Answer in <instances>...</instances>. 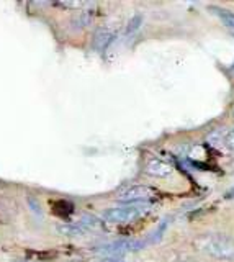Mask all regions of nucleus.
Segmentation results:
<instances>
[{
  "label": "nucleus",
  "mask_w": 234,
  "mask_h": 262,
  "mask_svg": "<svg viewBox=\"0 0 234 262\" xmlns=\"http://www.w3.org/2000/svg\"><path fill=\"white\" fill-rule=\"evenodd\" d=\"M141 23H143V16L141 15H134L133 18L130 20V23H128V27H126V35H133L134 31H138L139 27H141Z\"/></svg>",
  "instance_id": "ddd939ff"
},
{
  "label": "nucleus",
  "mask_w": 234,
  "mask_h": 262,
  "mask_svg": "<svg viewBox=\"0 0 234 262\" xmlns=\"http://www.w3.org/2000/svg\"><path fill=\"white\" fill-rule=\"evenodd\" d=\"M113 38H115V35H113V31L107 27H100V28H97L95 33H93V41H92V45H93V49L95 51H105V49L108 48V45L113 41Z\"/></svg>",
  "instance_id": "423d86ee"
},
{
  "label": "nucleus",
  "mask_w": 234,
  "mask_h": 262,
  "mask_svg": "<svg viewBox=\"0 0 234 262\" xmlns=\"http://www.w3.org/2000/svg\"><path fill=\"white\" fill-rule=\"evenodd\" d=\"M212 10L218 15V16H221L223 21L228 25L229 28H234V13L232 12H228V10H223V8L220 7H212Z\"/></svg>",
  "instance_id": "1a4fd4ad"
},
{
  "label": "nucleus",
  "mask_w": 234,
  "mask_h": 262,
  "mask_svg": "<svg viewBox=\"0 0 234 262\" xmlns=\"http://www.w3.org/2000/svg\"><path fill=\"white\" fill-rule=\"evenodd\" d=\"M144 172L151 177H157V179H166L171 177L174 174V167L164 159L159 158H149L144 164Z\"/></svg>",
  "instance_id": "39448f33"
},
{
  "label": "nucleus",
  "mask_w": 234,
  "mask_h": 262,
  "mask_svg": "<svg viewBox=\"0 0 234 262\" xmlns=\"http://www.w3.org/2000/svg\"><path fill=\"white\" fill-rule=\"evenodd\" d=\"M177 262H200V260H195V259H180V260H177Z\"/></svg>",
  "instance_id": "a211bd4d"
},
{
  "label": "nucleus",
  "mask_w": 234,
  "mask_h": 262,
  "mask_svg": "<svg viewBox=\"0 0 234 262\" xmlns=\"http://www.w3.org/2000/svg\"><path fill=\"white\" fill-rule=\"evenodd\" d=\"M97 262H126V260L120 259V257H103V259L97 260Z\"/></svg>",
  "instance_id": "dca6fc26"
},
{
  "label": "nucleus",
  "mask_w": 234,
  "mask_h": 262,
  "mask_svg": "<svg viewBox=\"0 0 234 262\" xmlns=\"http://www.w3.org/2000/svg\"><path fill=\"white\" fill-rule=\"evenodd\" d=\"M224 196H226V199H234V188H231V190L226 192Z\"/></svg>",
  "instance_id": "f3484780"
},
{
  "label": "nucleus",
  "mask_w": 234,
  "mask_h": 262,
  "mask_svg": "<svg viewBox=\"0 0 234 262\" xmlns=\"http://www.w3.org/2000/svg\"><path fill=\"white\" fill-rule=\"evenodd\" d=\"M195 248L216 260H232L234 259V239L228 234L206 233L195 237Z\"/></svg>",
  "instance_id": "f257e3e1"
},
{
  "label": "nucleus",
  "mask_w": 234,
  "mask_h": 262,
  "mask_svg": "<svg viewBox=\"0 0 234 262\" xmlns=\"http://www.w3.org/2000/svg\"><path fill=\"white\" fill-rule=\"evenodd\" d=\"M157 195L156 188L148 187V185H130L123 188L122 192L118 193V200L125 203V205H134V203H146L149 200H152Z\"/></svg>",
  "instance_id": "20e7f679"
},
{
  "label": "nucleus",
  "mask_w": 234,
  "mask_h": 262,
  "mask_svg": "<svg viewBox=\"0 0 234 262\" xmlns=\"http://www.w3.org/2000/svg\"><path fill=\"white\" fill-rule=\"evenodd\" d=\"M224 144L229 151L234 152V128L228 131V135H226V138H224Z\"/></svg>",
  "instance_id": "4468645a"
},
{
  "label": "nucleus",
  "mask_w": 234,
  "mask_h": 262,
  "mask_svg": "<svg viewBox=\"0 0 234 262\" xmlns=\"http://www.w3.org/2000/svg\"><path fill=\"white\" fill-rule=\"evenodd\" d=\"M90 20H92L90 12H84V13H80L79 16H76V18L72 20V25H74L76 28H84V27H87L88 23H90Z\"/></svg>",
  "instance_id": "9b49d317"
},
{
  "label": "nucleus",
  "mask_w": 234,
  "mask_h": 262,
  "mask_svg": "<svg viewBox=\"0 0 234 262\" xmlns=\"http://www.w3.org/2000/svg\"><path fill=\"white\" fill-rule=\"evenodd\" d=\"M232 69H234V66H232Z\"/></svg>",
  "instance_id": "6ab92c4d"
},
{
  "label": "nucleus",
  "mask_w": 234,
  "mask_h": 262,
  "mask_svg": "<svg viewBox=\"0 0 234 262\" xmlns=\"http://www.w3.org/2000/svg\"><path fill=\"white\" fill-rule=\"evenodd\" d=\"M58 5L66 7V8H82V7H87L88 4H85V2H61Z\"/></svg>",
  "instance_id": "2eb2a0df"
},
{
  "label": "nucleus",
  "mask_w": 234,
  "mask_h": 262,
  "mask_svg": "<svg viewBox=\"0 0 234 262\" xmlns=\"http://www.w3.org/2000/svg\"><path fill=\"white\" fill-rule=\"evenodd\" d=\"M53 210H54L56 215H59V216H67V215H71L72 211H74V205L69 203V202L61 200V202L53 203Z\"/></svg>",
  "instance_id": "6e6552de"
},
{
  "label": "nucleus",
  "mask_w": 234,
  "mask_h": 262,
  "mask_svg": "<svg viewBox=\"0 0 234 262\" xmlns=\"http://www.w3.org/2000/svg\"><path fill=\"white\" fill-rule=\"evenodd\" d=\"M149 211V205L146 203H134V205H125V207H115L103 211V218L108 223L123 225L131 223V221L141 218Z\"/></svg>",
  "instance_id": "f03ea898"
},
{
  "label": "nucleus",
  "mask_w": 234,
  "mask_h": 262,
  "mask_svg": "<svg viewBox=\"0 0 234 262\" xmlns=\"http://www.w3.org/2000/svg\"><path fill=\"white\" fill-rule=\"evenodd\" d=\"M167 223H169V220H164L162 223L159 225V228L156 229V231L152 233V234H149V237L146 239V243H148V244H152V243L160 241V237H162V234H164V231H166V228H167Z\"/></svg>",
  "instance_id": "9d476101"
},
{
  "label": "nucleus",
  "mask_w": 234,
  "mask_h": 262,
  "mask_svg": "<svg viewBox=\"0 0 234 262\" xmlns=\"http://www.w3.org/2000/svg\"><path fill=\"white\" fill-rule=\"evenodd\" d=\"M79 223L82 225V226L87 229V231H88V229H95V228H99V226H100L99 220H97L95 216H90V215H84L82 218H80Z\"/></svg>",
  "instance_id": "f8f14e48"
},
{
  "label": "nucleus",
  "mask_w": 234,
  "mask_h": 262,
  "mask_svg": "<svg viewBox=\"0 0 234 262\" xmlns=\"http://www.w3.org/2000/svg\"><path fill=\"white\" fill-rule=\"evenodd\" d=\"M58 233L62 236H69V237H76V236H82L87 233V229L79 223H59L58 225Z\"/></svg>",
  "instance_id": "0eeeda50"
},
{
  "label": "nucleus",
  "mask_w": 234,
  "mask_h": 262,
  "mask_svg": "<svg viewBox=\"0 0 234 262\" xmlns=\"http://www.w3.org/2000/svg\"><path fill=\"white\" fill-rule=\"evenodd\" d=\"M146 244H148L146 241H138V239H116V241H110V243H103L100 246H97L95 251L105 254L107 257H120V256H125V254L139 251Z\"/></svg>",
  "instance_id": "7ed1b4c3"
}]
</instances>
